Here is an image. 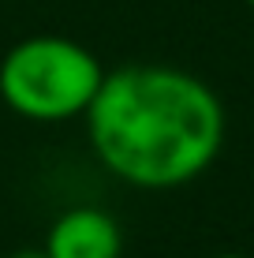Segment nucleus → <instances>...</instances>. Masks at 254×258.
I'll return each mask as SVG.
<instances>
[{
    "label": "nucleus",
    "instance_id": "nucleus-1",
    "mask_svg": "<svg viewBox=\"0 0 254 258\" xmlns=\"http://www.w3.org/2000/svg\"><path fill=\"white\" fill-rule=\"evenodd\" d=\"M82 120L98 165L138 191L195 183L221 157L228 131V112L217 90L195 71L172 64L105 71Z\"/></svg>",
    "mask_w": 254,
    "mask_h": 258
},
{
    "label": "nucleus",
    "instance_id": "nucleus-2",
    "mask_svg": "<svg viewBox=\"0 0 254 258\" xmlns=\"http://www.w3.org/2000/svg\"><path fill=\"white\" fill-rule=\"evenodd\" d=\"M105 83L98 52L64 34L15 41L0 60V101L30 123L82 120Z\"/></svg>",
    "mask_w": 254,
    "mask_h": 258
},
{
    "label": "nucleus",
    "instance_id": "nucleus-3",
    "mask_svg": "<svg viewBox=\"0 0 254 258\" xmlns=\"http://www.w3.org/2000/svg\"><path fill=\"white\" fill-rule=\"evenodd\" d=\"M49 258H124V228L101 206H67L45 232Z\"/></svg>",
    "mask_w": 254,
    "mask_h": 258
},
{
    "label": "nucleus",
    "instance_id": "nucleus-4",
    "mask_svg": "<svg viewBox=\"0 0 254 258\" xmlns=\"http://www.w3.org/2000/svg\"><path fill=\"white\" fill-rule=\"evenodd\" d=\"M8 258H49L41 247H23V251H15V254H8Z\"/></svg>",
    "mask_w": 254,
    "mask_h": 258
},
{
    "label": "nucleus",
    "instance_id": "nucleus-5",
    "mask_svg": "<svg viewBox=\"0 0 254 258\" xmlns=\"http://www.w3.org/2000/svg\"><path fill=\"white\" fill-rule=\"evenodd\" d=\"M213 258H250V254H239V251H224V254H213Z\"/></svg>",
    "mask_w": 254,
    "mask_h": 258
},
{
    "label": "nucleus",
    "instance_id": "nucleus-6",
    "mask_svg": "<svg viewBox=\"0 0 254 258\" xmlns=\"http://www.w3.org/2000/svg\"><path fill=\"white\" fill-rule=\"evenodd\" d=\"M243 4H247V8H250V12H254V0H243Z\"/></svg>",
    "mask_w": 254,
    "mask_h": 258
}]
</instances>
